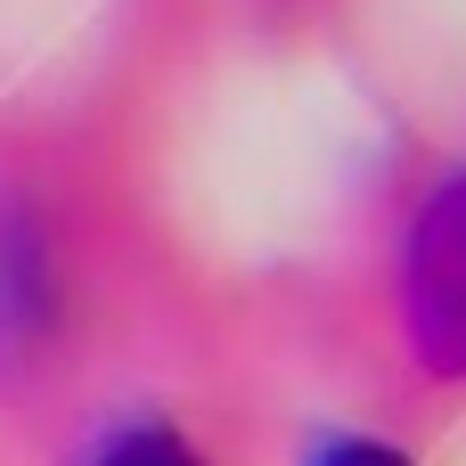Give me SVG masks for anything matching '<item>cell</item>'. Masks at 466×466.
Instances as JSON below:
<instances>
[{
  "instance_id": "obj_4",
  "label": "cell",
  "mask_w": 466,
  "mask_h": 466,
  "mask_svg": "<svg viewBox=\"0 0 466 466\" xmlns=\"http://www.w3.org/2000/svg\"><path fill=\"white\" fill-rule=\"evenodd\" d=\"M303 466H418L401 442H385V434H336V442H319Z\"/></svg>"
},
{
  "instance_id": "obj_2",
  "label": "cell",
  "mask_w": 466,
  "mask_h": 466,
  "mask_svg": "<svg viewBox=\"0 0 466 466\" xmlns=\"http://www.w3.org/2000/svg\"><path fill=\"white\" fill-rule=\"evenodd\" d=\"M57 328V254L25 205H0V352L25 360Z\"/></svg>"
},
{
  "instance_id": "obj_1",
  "label": "cell",
  "mask_w": 466,
  "mask_h": 466,
  "mask_svg": "<svg viewBox=\"0 0 466 466\" xmlns=\"http://www.w3.org/2000/svg\"><path fill=\"white\" fill-rule=\"evenodd\" d=\"M393 328L418 377L466 385V164H451L410 229H401V262H393Z\"/></svg>"
},
{
  "instance_id": "obj_3",
  "label": "cell",
  "mask_w": 466,
  "mask_h": 466,
  "mask_svg": "<svg viewBox=\"0 0 466 466\" xmlns=\"http://www.w3.org/2000/svg\"><path fill=\"white\" fill-rule=\"evenodd\" d=\"M74 466H213V459H205L172 418H156V410H147V418H115V426H106V434H98Z\"/></svg>"
}]
</instances>
